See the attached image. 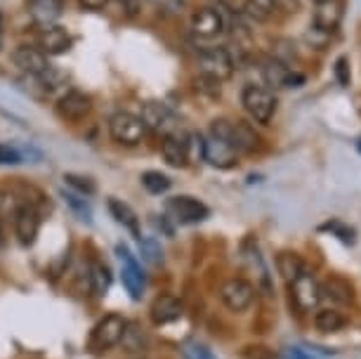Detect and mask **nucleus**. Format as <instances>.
Listing matches in <instances>:
<instances>
[{"mask_svg": "<svg viewBox=\"0 0 361 359\" xmlns=\"http://www.w3.org/2000/svg\"><path fill=\"white\" fill-rule=\"evenodd\" d=\"M140 118H142V123H145V128H149V130H154V133H161L163 138L177 133V121L173 116V111H170L163 102H147V104L142 107Z\"/></svg>", "mask_w": 361, "mask_h": 359, "instance_id": "nucleus-8", "label": "nucleus"}, {"mask_svg": "<svg viewBox=\"0 0 361 359\" xmlns=\"http://www.w3.org/2000/svg\"><path fill=\"white\" fill-rule=\"evenodd\" d=\"M314 3H324V0H314Z\"/></svg>", "mask_w": 361, "mask_h": 359, "instance_id": "nucleus-47", "label": "nucleus"}, {"mask_svg": "<svg viewBox=\"0 0 361 359\" xmlns=\"http://www.w3.org/2000/svg\"><path fill=\"white\" fill-rule=\"evenodd\" d=\"M201 73H206L210 78L227 80L234 76V59H231L227 47H208L199 55Z\"/></svg>", "mask_w": 361, "mask_h": 359, "instance_id": "nucleus-7", "label": "nucleus"}, {"mask_svg": "<svg viewBox=\"0 0 361 359\" xmlns=\"http://www.w3.org/2000/svg\"><path fill=\"white\" fill-rule=\"evenodd\" d=\"M260 71H262L264 83L269 87H286V80H288V73H290L286 62H281V59H276V57H264Z\"/></svg>", "mask_w": 361, "mask_h": 359, "instance_id": "nucleus-23", "label": "nucleus"}, {"mask_svg": "<svg viewBox=\"0 0 361 359\" xmlns=\"http://www.w3.org/2000/svg\"><path fill=\"white\" fill-rule=\"evenodd\" d=\"M19 206H22V201H19V196L12 189H0V218L3 220L15 218Z\"/></svg>", "mask_w": 361, "mask_h": 359, "instance_id": "nucleus-32", "label": "nucleus"}, {"mask_svg": "<svg viewBox=\"0 0 361 359\" xmlns=\"http://www.w3.org/2000/svg\"><path fill=\"white\" fill-rule=\"evenodd\" d=\"M135 359H145V357H135Z\"/></svg>", "mask_w": 361, "mask_h": 359, "instance_id": "nucleus-49", "label": "nucleus"}, {"mask_svg": "<svg viewBox=\"0 0 361 359\" xmlns=\"http://www.w3.org/2000/svg\"><path fill=\"white\" fill-rule=\"evenodd\" d=\"M121 12L128 17V19H133V17H137V12H140V0H121Z\"/></svg>", "mask_w": 361, "mask_h": 359, "instance_id": "nucleus-39", "label": "nucleus"}, {"mask_svg": "<svg viewBox=\"0 0 361 359\" xmlns=\"http://www.w3.org/2000/svg\"><path fill=\"white\" fill-rule=\"evenodd\" d=\"M121 348L128 355H145L147 352V334L140 324H128L126 331H123V338H121Z\"/></svg>", "mask_w": 361, "mask_h": 359, "instance_id": "nucleus-24", "label": "nucleus"}, {"mask_svg": "<svg viewBox=\"0 0 361 359\" xmlns=\"http://www.w3.org/2000/svg\"><path fill=\"white\" fill-rule=\"evenodd\" d=\"M87 281H90V288L94 296H106L109 286H111V269H109L102 260H90V267H87Z\"/></svg>", "mask_w": 361, "mask_h": 359, "instance_id": "nucleus-25", "label": "nucleus"}, {"mask_svg": "<svg viewBox=\"0 0 361 359\" xmlns=\"http://www.w3.org/2000/svg\"><path fill=\"white\" fill-rule=\"evenodd\" d=\"M140 241V250H142V258L147 262H152V265H161L163 262V248L161 243L154 239V236H142Z\"/></svg>", "mask_w": 361, "mask_h": 359, "instance_id": "nucleus-31", "label": "nucleus"}, {"mask_svg": "<svg viewBox=\"0 0 361 359\" xmlns=\"http://www.w3.org/2000/svg\"><path fill=\"white\" fill-rule=\"evenodd\" d=\"M62 199L66 201V206L78 215V220L92 222V208H90V203L85 201V196L73 194V192H62Z\"/></svg>", "mask_w": 361, "mask_h": 359, "instance_id": "nucleus-29", "label": "nucleus"}, {"mask_svg": "<svg viewBox=\"0 0 361 359\" xmlns=\"http://www.w3.org/2000/svg\"><path fill=\"white\" fill-rule=\"evenodd\" d=\"M29 5V15L38 26H52L62 17L64 10V0H26Z\"/></svg>", "mask_w": 361, "mask_h": 359, "instance_id": "nucleus-18", "label": "nucleus"}, {"mask_svg": "<svg viewBox=\"0 0 361 359\" xmlns=\"http://www.w3.org/2000/svg\"><path fill=\"white\" fill-rule=\"evenodd\" d=\"M241 104L248 111V116L257 123L267 126L271 116L276 114V97L274 92L260 85H246L241 92Z\"/></svg>", "mask_w": 361, "mask_h": 359, "instance_id": "nucleus-2", "label": "nucleus"}, {"mask_svg": "<svg viewBox=\"0 0 361 359\" xmlns=\"http://www.w3.org/2000/svg\"><path fill=\"white\" fill-rule=\"evenodd\" d=\"M340 19H343V3H340V0H324V3H317V12H314L317 29L333 33L340 26Z\"/></svg>", "mask_w": 361, "mask_h": 359, "instance_id": "nucleus-19", "label": "nucleus"}, {"mask_svg": "<svg viewBox=\"0 0 361 359\" xmlns=\"http://www.w3.org/2000/svg\"><path fill=\"white\" fill-rule=\"evenodd\" d=\"M276 3V10H283L288 12V15H295L300 10V0H274Z\"/></svg>", "mask_w": 361, "mask_h": 359, "instance_id": "nucleus-40", "label": "nucleus"}, {"mask_svg": "<svg viewBox=\"0 0 361 359\" xmlns=\"http://www.w3.org/2000/svg\"><path fill=\"white\" fill-rule=\"evenodd\" d=\"M149 312H152V322L156 327H166V324L180 320L182 312H185V305H182V300L177 296L163 293L154 300Z\"/></svg>", "mask_w": 361, "mask_h": 359, "instance_id": "nucleus-14", "label": "nucleus"}, {"mask_svg": "<svg viewBox=\"0 0 361 359\" xmlns=\"http://www.w3.org/2000/svg\"><path fill=\"white\" fill-rule=\"evenodd\" d=\"M161 154L168 166L185 168L189 161V138H182L180 133L166 135L161 142Z\"/></svg>", "mask_w": 361, "mask_h": 359, "instance_id": "nucleus-17", "label": "nucleus"}, {"mask_svg": "<svg viewBox=\"0 0 361 359\" xmlns=\"http://www.w3.org/2000/svg\"><path fill=\"white\" fill-rule=\"evenodd\" d=\"M220 300L229 312H246L255 300V286L241 276H231L220 286Z\"/></svg>", "mask_w": 361, "mask_h": 359, "instance_id": "nucleus-5", "label": "nucleus"}, {"mask_svg": "<svg viewBox=\"0 0 361 359\" xmlns=\"http://www.w3.org/2000/svg\"><path fill=\"white\" fill-rule=\"evenodd\" d=\"M322 296L331 298V300L338 305H350L354 300V286L345 279V276L333 274L322 284Z\"/></svg>", "mask_w": 361, "mask_h": 359, "instance_id": "nucleus-21", "label": "nucleus"}, {"mask_svg": "<svg viewBox=\"0 0 361 359\" xmlns=\"http://www.w3.org/2000/svg\"><path fill=\"white\" fill-rule=\"evenodd\" d=\"M15 234H17V241L22 246H33L36 243V236L40 232V213L33 203H22L19 211L15 213Z\"/></svg>", "mask_w": 361, "mask_h": 359, "instance_id": "nucleus-10", "label": "nucleus"}, {"mask_svg": "<svg viewBox=\"0 0 361 359\" xmlns=\"http://www.w3.org/2000/svg\"><path fill=\"white\" fill-rule=\"evenodd\" d=\"M109 206V213H111V218L118 222V225H123L128 232H130L135 239H142V232H140V220L137 215H135V211L128 203L118 201V199H109L106 201Z\"/></svg>", "mask_w": 361, "mask_h": 359, "instance_id": "nucleus-20", "label": "nucleus"}, {"mask_svg": "<svg viewBox=\"0 0 361 359\" xmlns=\"http://www.w3.org/2000/svg\"><path fill=\"white\" fill-rule=\"evenodd\" d=\"M222 80L217 78H210L206 73H201V78H196V87H199L201 92L210 95V97H220V90H222Z\"/></svg>", "mask_w": 361, "mask_h": 359, "instance_id": "nucleus-36", "label": "nucleus"}, {"mask_svg": "<svg viewBox=\"0 0 361 359\" xmlns=\"http://www.w3.org/2000/svg\"><path fill=\"white\" fill-rule=\"evenodd\" d=\"M246 357L248 359H274L271 350L267 348H246Z\"/></svg>", "mask_w": 361, "mask_h": 359, "instance_id": "nucleus-41", "label": "nucleus"}, {"mask_svg": "<svg viewBox=\"0 0 361 359\" xmlns=\"http://www.w3.org/2000/svg\"><path fill=\"white\" fill-rule=\"evenodd\" d=\"M168 213L173 215L177 222H182V225H194V222L206 220L210 215L206 203L194 199V196H175V199H170Z\"/></svg>", "mask_w": 361, "mask_h": 359, "instance_id": "nucleus-9", "label": "nucleus"}, {"mask_svg": "<svg viewBox=\"0 0 361 359\" xmlns=\"http://www.w3.org/2000/svg\"><path fill=\"white\" fill-rule=\"evenodd\" d=\"M92 111V99L80 90H69L64 92L57 102V114L64 121H83L87 114Z\"/></svg>", "mask_w": 361, "mask_h": 359, "instance_id": "nucleus-13", "label": "nucleus"}, {"mask_svg": "<svg viewBox=\"0 0 361 359\" xmlns=\"http://www.w3.org/2000/svg\"><path fill=\"white\" fill-rule=\"evenodd\" d=\"M203 159L215 168H231L238 164V152L229 142L208 135V138H203Z\"/></svg>", "mask_w": 361, "mask_h": 359, "instance_id": "nucleus-12", "label": "nucleus"}, {"mask_svg": "<svg viewBox=\"0 0 361 359\" xmlns=\"http://www.w3.org/2000/svg\"><path fill=\"white\" fill-rule=\"evenodd\" d=\"M0 246H3V229H0Z\"/></svg>", "mask_w": 361, "mask_h": 359, "instance_id": "nucleus-46", "label": "nucleus"}, {"mask_svg": "<svg viewBox=\"0 0 361 359\" xmlns=\"http://www.w3.org/2000/svg\"><path fill=\"white\" fill-rule=\"evenodd\" d=\"M243 12L255 19V22H269L276 12V3L274 0H246L243 3Z\"/></svg>", "mask_w": 361, "mask_h": 359, "instance_id": "nucleus-28", "label": "nucleus"}, {"mask_svg": "<svg viewBox=\"0 0 361 359\" xmlns=\"http://www.w3.org/2000/svg\"><path fill=\"white\" fill-rule=\"evenodd\" d=\"M12 62L24 76H40L50 69V62H47V55L40 47L33 45H19L15 52H12Z\"/></svg>", "mask_w": 361, "mask_h": 359, "instance_id": "nucleus-11", "label": "nucleus"}, {"mask_svg": "<svg viewBox=\"0 0 361 359\" xmlns=\"http://www.w3.org/2000/svg\"><path fill=\"white\" fill-rule=\"evenodd\" d=\"M359 152H361V140H359Z\"/></svg>", "mask_w": 361, "mask_h": 359, "instance_id": "nucleus-48", "label": "nucleus"}, {"mask_svg": "<svg viewBox=\"0 0 361 359\" xmlns=\"http://www.w3.org/2000/svg\"><path fill=\"white\" fill-rule=\"evenodd\" d=\"M24 161V154L12 145H0V166H17Z\"/></svg>", "mask_w": 361, "mask_h": 359, "instance_id": "nucleus-35", "label": "nucleus"}, {"mask_svg": "<svg viewBox=\"0 0 361 359\" xmlns=\"http://www.w3.org/2000/svg\"><path fill=\"white\" fill-rule=\"evenodd\" d=\"M314 327H317V331H322V334H336V331L345 327V317H343V312L331 310V308L319 310L314 315Z\"/></svg>", "mask_w": 361, "mask_h": 359, "instance_id": "nucleus-27", "label": "nucleus"}, {"mask_svg": "<svg viewBox=\"0 0 361 359\" xmlns=\"http://www.w3.org/2000/svg\"><path fill=\"white\" fill-rule=\"evenodd\" d=\"M229 145L234 147L236 152H255L257 145H260V138H257V133L248 123H243V121H236V123L231 126Z\"/></svg>", "mask_w": 361, "mask_h": 359, "instance_id": "nucleus-22", "label": "nucleus"}, {"mask_svg": "<svg viewBox=\"0 0 361 359\" xmlns=\"http://www.w3.org/2000/svg\"><path fill=\"white\" fill-rule=\"evenodd\" d=\"M333 73H336V80H338V85H343V87H347V85H350V80H352V71H350V59H347L345 55H343V57H338V59H336V66H333Z\"/></svg>", "mask_w": 361, "mask_h": 359, "instance_id": "nucleus-34", "label": "nucleus"}, {"mask_svg": "<svg viewBox=\"0 0 361 359\" xmlns=\"http://www.w3.org/2000/svg\"><path fill=\"white\" fill-rule=\"evenodd\" d=\"M142 185H145L149 194H166L173 182H170L168 175H163L159 171H147L142 175Z\"/></svg>", "mask_w": 361, "mask_h": 359, "instance_id": "nucleus-30", "label": "nucleus"}, {"mask_svg": "<svg viewBox=\"0 0 361 359\" xmlns=\"http://www.w3.org/2000/svg\"><path fill=\"white\" fill-rule=\"evenodd\" d=\"M290 288V303L295 305L300 315L312 312L322 300V284L314 279V274L310 269H305L302 274H298L295 279L288 284Z\"/></svg>", "mask_w": 361, "mask_h": 359, "instance_id": "nucleus-3", "label": "nucleus"}, {"mask_svg": "<svg viewBox=\"0 0 361 359\" xmlns=\"http://www.w3.org/2000/svg\"><path fill=\"white\" fill-rule=\"evenodd\" d=\"M109 135L121 147H137L147 135V128L140 116L130 111H116L109 118Z\"/></svg>", "mask_w": 361, "mask_h": 359, "instance_id": "nucleus-1", "label": "nucleus"}, {"mask_svg": "<svg viewBox=\"0 0 361 359\" xmlns=\"http://www.w3.org/2000/svg\"><path fill=\"white\" fill-rule=\"evenodd\" d=\"M128 327V322L121 315H106L104 320L97 322V327L92 329L90 336V348L94 352H106L116 348L123 338V331Z\"/></svg>", "mask_w": 361, "mask_h": 359, "instance_id": "nucleus-6", "label": "nucleus"}, {"mask_svg": "<svg viewBox=\"0 0 361 359\" xmlns=\"http://www.w3.org/2000/svg\"><path fill=\"white\" fill-rule=\"evenodd\" d=\"M116 255H118V260H121V279H123L126 291L130 293L133 300H140L147 288V276L142 272L137 258L130 253V248H128L126 243L116 246Z\"/></svg>", "mask_w": 361, "mask_h": 359, "instance_id": "nucleus-4", "label": "nucleus"}, {"mask_svg": "<svg viewBox=\"0 0 361 359\" xmlns=\"http://www.w3.org/2000/svg\"><path fill=\"white\" fill-rule=\"evenodd\" d=\"M192 31L201 38H213L224 31V17L217 8H201L192 17Z\"/></svg>", "mask_w": 361, "mask_h": 359, "instance_id": "nucleus-15", "label": "nucleus"}, {"mask_svg": "<svg viewBox=\"0 0 361 359\" xmlns=\"http://www.w3.org/2000/svg\"><path fill=\"white\" fill-rule=\"evenodd\" d=\"M64 182L71 189H76V194H80V196H92L97 192V185H94L90 178H83V175H76V173H66Z\"/></svg>", "mask_w": 361, "mask_h": 359, "instance_id": "nucleus-33", "label": "nucleus"}, {"mask_svg": "<svg viewBox=\"0 0 361 359\" xmlns=\"http://www.w3.org/2000/svg\"><path fill=\"white\" fill-rule=\"evenodd\" d=\"M5 17H3V10H0V50H3V36H5Z\"/></svg>", "mask_w": 361, "mask_h": 359, "instance_id": "nucleus-45", "label": "nucleus"}, {"mask_svg": "<svg viewBox=\"0 0 361 359\" xmlns=\"http://www.w3.org/2000/svg\"><path fill=\"white\" fill-rule=\"evenodd\" d=\"M40 50L45 55H52V57H59L64 52L71 50V36L64 26L59 24H52V26H45L43 33H40Z\"/></svg>", "mask_w": 361, "mask_h": 359, "instance_id": "nucleus-16", "label": "nucleus"}, {"mask_svg": "<svg viewBox=\"0 0 361 359\" xmlns=\"http://www.w3.org/2000/svg\"><path fill=\"white\" fill-rule=\"evenodd\" d=\"M185 359H215V357H213V352L206 348V345L189 343L185 348Z\"/></svg>", "mask_w": 361, "mask_h": 359, "instance_id": "nucleus-37", "label": "nucleus"}, {"mask_svg": "<svg viewBox=\"0 0 361 359\" xmlns=\"http://www.w3.org/2000/svg\"><path fill=\"white\" fill-rule=\"evenodd\" d=\"M324 229H333V232L338 234V239H340V241H345V243H352V241H354V232H352V229L343 227L340 222H329V225H326Z\"/></svg>", "mask_w": 361, "mask_h": 359, "instance_id": "nucleus-38", "label": "nucleus"}, {"mask_svg": "<svg viewBox=\"0 0 361 359\" xmlns=\"http://www.w3.org/2000/svg\"><path fill=\"white\" fill-rule=\"evenodd\" d=\"M276 269H279V274L286 279V284H290L298 274H302L307 267H305V262H302V258H300L298 253H293V250H281V253L276 255Z\"/></svg>", "mask_w": 361, "mask_h": 359, "instance_id": "nucleus-26", "label": "nucleus"}, {"mask_svg": "<svg viewBox=\"0 0 361 359\" xmlns=\"http://www.w3.org/2000/svg\"><path fill=\"white\" fill-rule=\"evenodd\" d=\"M78 3H80V8H85V10H102L109 5V0H78Z\"/></svg>", "mask_w": 361, "mask_h": 359, "instance_id": "nucleus-42", "label": "nucleus"}, {"mask_svg": "<svg viewBox=\"0 0 361 359\" xmlns=\"http://www.w3.org/2000/svg\"><path fill=\"white\" fill-rule=\"evenodd\" d=\"M281 359H312V357L305 350H300V348H288V350L283 352Z\"/></svg>", "mask_w": 361, "mask_h": 359, "instance_id": "nucleus-43", "label": "nucleus"}, {"mask_svg": "<svg viewBox=\"0 0 361 359\" xmlns=\"http://www.w3.org/2000/svg\"><path fill=\"white\" fill-rule=\"evenodd\" d=\"M300 83H305V76H302V73H288L286 87H300Z\"/></svg>", "mask_w": 361, "mask_h": 359, "instance_id": "nucleus-44", "label": "nucleus"}]
</instances>
